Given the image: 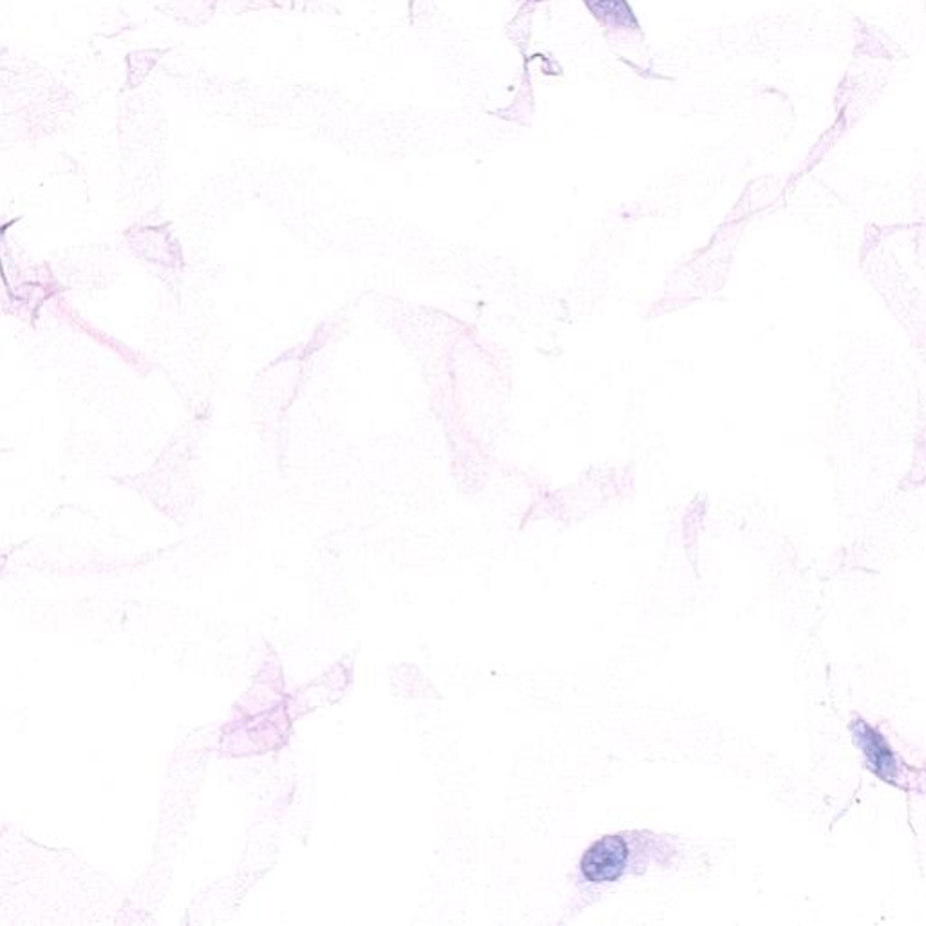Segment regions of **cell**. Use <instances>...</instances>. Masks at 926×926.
Segmentation results:
<instances>
[{
  "label": "cell",
  "mask_w": 926,
  "mask_h": 926,
  "mask_svg": "<svg viewBox=\"0 0 926 926\" xmlns=\"http://www.w3.org/2000/svg\"><path fill=\"white\" fill-rule=\"evenodd\" d=\"M851 728L854 740L865 756L870 771L887 784H898L901 778V766L887 738L883 737L878 729L867 724L865 720H854Z\"/></svg>",
  "instance_id": "1"
},
{
  "label": "cell",
  "mask_w": 926,
  "mask_h": 926,
  "mask_svg": "<svg viewBox=\"0 0 926 926\" xmlns=\"http://www.w3.org/2000/svg\"><path fill=\"white\" fill-rule=\"evenodd\" d=\"M628 860V845L621 836H605L597 840L581 860V874L590 883L615 881L623 874Z\"/></svg>",
  "instance_id": "2"
},
{
  "label": "cell",
  "mask_w": 926,
  "mask_h": 926,
  "mask_svg": "<svg viewBox=\"0 0 926 926\" xmlns=\"http://www.w3.org/2000/svg\"><path fill=\"white\" fill-rule=\"evenodd\" d=\"M586 8L594 17L614 28H639L634 11L626 0H585Z\"/></svg>",
  "instance_id": "3"
}]
</instances>
